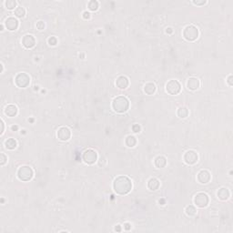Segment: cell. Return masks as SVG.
<instances>
[{"label": "cell", "instance_id": "277c9868", "mask_svg": "<svg viewBox=\"0 0 233 233\" xmlns=\"http://www.w3.org/2000/svg\"><path fill=\"white\" fill-rule=\"evenodd\" d=\"M16 176L19 180L27 182L31 180L34 177V171L31 167L29 166H21L16 172Z\"/></svg>", "mask_w": 233, "mask_h": 233}, {"label": "cell", "instance_id": "7c38bea8", "mask_svg": "<svg viewBox=\"0 0 233 233\" xmlns=\"http://www.w3.org/2000/svg\"><path fill=\"white\" fill-rule=\"evenodd\" d=\"M197 179L200 184H208L211 179V174H210V172L208 170L202 169L198 173Z\"/></svg>", "mask_w": 233, "mask_h": 233}, {"label": "cell", "instance_id": "8d00e7d4", "mask_svg": "<svg viewBox=\"0 0 233 233\" xmlns=\"http://www.w3.org/2000/svg\"><path fill=\"white\" fill-rule=\"evenodd\" d=\"M122 231V229H121V225H117L116 227H115V231H117V232H120Z\"/></svg>", "mask_w": 233, "mask_h": 233}, {"label": "cell", "instance_id": "ab89813d", "mask_svg": "<svg viewBox=\"0 0 233 233\" xmlns=\"http://www.w3.org/2000/svg\"><path fill=\"white\" fill-rule=\"evenodd\" d=\"M159 203H161L160 205H165V204H166V202H165V199H159Z\"/></svg>", "mask_w": 233, "mask_h": 233}, {"label": "cell", "instance_id": "484cf974", "mask_svg": "<svg viewBox=\"0 0 233 233\" xmlns=\"http://www.w3.org/2000/svg\"><path fill=\"white\" fill-rule=\"evenodd\" d=\"M185 212L189 217H194L197 214V208L192 205H189L186 207Z\"/></svg>", "mask_w": 233, "mask_h": 233}, {"label": "cell", "instance_id": "8992f818", "mask_svg": "<svg viewBox=\"0 0 233 233\" xmlns=\"http://www.w3.org/2000/svg\"><path fill=\"white\" fill-rule=\"evenodd\" d=\"M97 153L93 149H87L83 152L82 160L87 165L95 164L97 160Z\"/></svg>", "mask_w": 233, "mask_h": 233}, {"label": "cell", "instance_id": "8fae6325", "mask_svg": "<svg viewBox=\"0 0 233 233\" xmlns=\"http://www.w3.org/2000/svg\"><path fill=\"white\" fill-rule=\"evenodd\" d=\"M5 27L7 30L9 31H15L16 30L18 27H19V21L17 20L16 17H14V16H9L7 17L6 20H5V23H4Z\"/></svg>", "mask_w": 233, "mask_h": 233}, {"label": "cell", "instance_id": "ffe728a7", "mask_svg": "<svg viewBox=\"0 0 233 233\" xmlns=\"http://www.w3.org/2000/svg\"><path fill=\"white\" fill-rule=\"evenodd\" d=\"M156 90H157V87H156V85L154 83L149 82L145 84V86H144V92L147 95H150V96L154 95Z\"/></svg>", "mask_w": 233, "mask_h": 233}, {"label": "cell", "instance_id": "f35d334b", "mask_svg": "<svg viewBox=\"0 0 233 233\" xmlns=\"http://www.w3.org/2000/svg\"><path fill=\"white\" fill-rule=\"evenodd\" d=\"M17 129H18V126H16V125L11 126V130H12V131H16Z\"/></svg>", "mask_w": 233, "mask_h": 233}, {"label": "cell", "instance_id": "ee69618b", "mask_svg": "<svg viewBox=\"0 0 233 233\" xmlns=\"http://www.w3.org/2000/svg\"><path fill=\"white\" fill-rule=\"evenodd\" d=\"M28 121H30V122H33V121H34V119H28Z\"/></svg>", "mask_w": 233, "mask_h": 233}, {"label": "cell", "instance_id": "5bb4252c", "mask_svg": "<svg viewBox=\"0 0 233 233\" xmlns=\"http://www.w3.org/2000/svg\"><path fill=\"white\" fill-rule=\"evenodd\" d=\"M199 87H200V81H199V78L192 77V78H190L188 79V81H187V87L190 90H192V91L197 90V89L199 88Z\"/></svg>", "mask_w": 233, "mask_h": 233}, {"label": "cell", "instance_id": "3957f363", "mask_svg": "<svg viewBox=\"0 0 233 233\" xmlns=\"http://www.w3.org/2000/svg\"><path fill=\"white\" fill-rule=\"evenodd\" d=\"M183 38L187 40V41L193 42L198 39L199 36V31L197 27H195L194 25H189L187 27H185L183 29Z\"/></svg>", "mask_w": 233, "mask_h": 233}, {"label": "cell", "instance_id": "83f0119b", "mask_svg": "<svg viewBox=\"0 0 233 233\" xmlns=\"http://www.w3.org/2000/svg\"><path fill=\"white\" fill-rule=\"evenodd\" d=\"M7 162V157L5 155V153H0V165L1 166H4Z\"/></svg>", "mask_w": 233, "mask_h": 233}, {"label": "cell", "instance_id": "836d02e7", "mask_svg": "<svg viewBox=\"0 0 233 233\" xmlns=\"http://www.w3.org/2000/svg\"><path fill=\"white\" fill-rule=\"evenodd\" d=\"M206 3H207V1H205V0H202V1H196V0H194L193 1V4L197 5V6H203V5H205Z\"/></svg>", "mask_w": 233, "mask_h": 233}, {"label": "cell", "instance_id": "7bdbcfd3", "mask_svg": "<svg viewBox=\"0 0 233 233\" xmlns=\"http://www.w3.org/2000/svg\"><path fill=\"white\" fill-rule=\"evenodd\" d=\"M38 86H35V90H38Z\"/></svg>", "mask_w": 233, "mask_h": 233}, {"label": "cell", "instance_id": "9c48e42d", "mask_svg": "<svg viewBox=\"0 0 233 233\" xmlns=\"http://www.w3.org/2000/svg\"><path fill=\"white\" fill-rule=\"evenodd\" d=\"M183 160L186 164L190 165V166L195 165L199 161V155L195 150H190L185 152L183 156Z\"/></svg>", "mask_w": 233, "mask_h": 233}, {"label": "cell", "instance_id": "ba28073f", "mask_svg": "<svg viewBox=\"0 0 233 233\" xmlns=\"http://www.w3.org/2000/svg\"><path fill=\"white\" fill-rule=\"evenodd\" d=\"M166 91L172 96L178 95L181 91V84L178 80L171 79L166 84Z\"/></svg>", "mask_w": 233, "mask_h": 233}, {"label": "cell", "instance_id": "7402d4cb", "mask_svg": "<svg viewBox=\"0 0 233 233\" xmlns=\"http://www.w3.org/2000/svg\"><path fill=\"white\" fill-rule=\"evenodd\" d=\"M137 141L136 137H134L132 135L128 136V137H126V139H125V144L128 148H134L137 145Z\"/></svg>", "mask_w": 233, "mask_h": 233}, {"label": "cell", "instance_id": "1f68e13d", "mask_svg": "<svg viewBox=\"0 0 233 233\" xmlns=\"http://www.w3.org/2000/svg\"><path fill=\"white\" fill-rule=\"evenodd\" d=\"M82 17L85 19V20H88V19H90V17H91V14H90V12H88V11H84L82 13Z\"/></svg>", "mask_w": 233, "mask_h": 233}, {"label": "cell", "instance_id": "cb8c5ba5", "mask_svg": "<svg viewBox=\"0 0 233 233\" xmlns=\"http://www.w3.org/2000/svg\"><path fill=\"white\" fill-rule=\"evenodd\" d=\"M15 16H16V17H18V18H23V17H25V16H26V9H25V7H17L16 9H15Z\"/></svg>", "mask_w": 233, "mask_h": 233}, {"label": "cell", "instance_id": "4fadbf2b", "mask_svg": "<svg viewBox=\"0 0 233 233\" xmlns=\"http://www.w3.org/2000/svg\"><path fill=\"white\" fill-rule=\"evenodd\" d=\"M22 45L25 48L27 49H30L33 48L36 46V38H34V36L32 35H25L22 38Z\"/></svg>", "mask_w": 233, "mask_h": 233}, {"label": "cell", "instance_id": "e575fe53", "mask_svg": "<svg viewBox=\"0 0 233 233\" xmlns=\"http://www.w3.org/2000/svg\"><path fill=\"white\" fill-rule=\"evenodd\" d=\"M232 75H230L229 77H228V79H227V83L229 84V86L230 87H232L233 86V82H232Z\"/></svg>", "mask_w": 233, "mask_h": 233}, {"label": "cell", "instance_id": "f546056e", "mask_svg": "<svg viewBox=\"0 0 233 233\" xmlns=\"http://www.w3.org/2000/svg\"><path fill=\"white\" fill-rule=\"evenodd\" d=\"M37 28L38 29V30H43V29H45V27H46V24H45V22L44 21H38V22H37Z\"/></svg>", "mask_w": 233, "mask_h": 233}, {"label": "cell", "instance_id": "9a60e30c", "mask_svg": "<svg viewBox=\"0 0 233 233\" xmlns=\"http://www.w3.org/2000/svg\"><path fill=\"white\" fill-rule=\"evenodd\" d=\"M116 86L120 89H126L129 86V80L125 76H119L116 79Z\"/></svg>", "mask_w": 233, "mask_h": 233}, {"label": "cell", "instance_id": "d6986e66", "mask_svg": "<svg viewBox=\"0 0 233 233\" xmlns=\"http://www.w3.org/2000/svg\"><path fill=\"white\" fill-rule=\"evenodd\" d=\"M154 165L157 168H163L167 165V159L164 156H158L154 159Z\"/></svg>", "mask_w": 233, "mask_h": 233}, {"label": "cell", "instance_id": "4316f807", "mask_svg": "<svg viewBox=\"0 0 233 233\" xmlns=\"http://www.w3.org/2000/svg\"><path fill=\"white\" fill-rule=\"evenodd\" d=\"M99 7V3L96 0H91L87 3V8L90 11H96Z\"/></svg>", "mask_w": 233, "mask_h": 233}, {"label": "cell", "instance_id": "4dcf8cb0", "mask_svg": "<svg viewBox=\"0 0 233 233\" xmlns=\"http://www.w3.org/2000/svg\"><path fill=\"white\" fill-rule=\"evenodd\" d=\"M132 130L134 133H139L141 131V127L138 124H134L132 126Z\"/></svg>", "mask_w": 233, "mask_h": 233}, {"label": "cell", "instance_id": "5b68a950", "mask_svg": "<svg viewBox=\"0 0 233 233\" xmlns=\"http://www.w3.org/2000/svg\"><path fill=\"white\" fill-rule=\"evenodd\" d=\"M15 84L17 87L20 88H25L28 87L30 84V77L25 72H21L18 73L16 77H15Z\"/></svg>", "mask_w": 233, "mask_h": 233}, {"label": "cell", "instance_id": "52a82bcc", "mask_svg": "<svg viewBox=\"0 0 233 233\" xmlns=\"http://www.w3.org/2000/svg\"><path fill=\"white\" fill-rule=\"evenodd\" d=\"M193 202L198 208H206L207 206L208 205L209 198L204 192H199V193H197L195 195V197L193 199Z\"/></svg>", "mask_w": 233, "mask_h": 233}, {"label": "cell", "instance_id": "30bf717a", "mask_svg": "<svg viewBox=\"0 0 233 233\" xmlns=\"http://www.w3.org/2000/svg\"><path fill=\"white\" fill-rule=\"evenodd\" d=\"M56 137L60 141H68L71 137V130L68 127H60L56 131Z\"/></svg>", "mask_w": 233, "mask_h": 233}, {"label": "cell", "instance_id": "603a6c76", "mask_svg": "<svg viewBox=\"0 0 233 233\" xmlns=\"http://www.w3.org/2000/svg\"><path fill=\"white\" fill-rule=\"evenodd\" d=\"M190 112L186 107H179L177 110V116L180 119H186L189 116Z\"/></svg>", "mask_w": 233, "mask_h": 233}, {"label": "cell", "instance_id": "7a4b0ae2", "mask_svg": "<svg viewBox=\"0 0 233 233\" xmlns=\"http://www.w3.org/2000/svg\"><path fill=\"white\" fill-rule=\"evenodd\" d=\"M112 109L115 112L122 114L129 109V100L127 96H118L112 100Z\"/></svg>", "mask_w": 233, "mask_h": 233}, {"label": "cell", "instance_id": "d6a6232c", "mask_svg": "<svg viewBox=\"0 0 233 233\" xmlns=\"http://www.w3.org/2000/svg\"><path fill=\"white\" fill-rule=\"evenodd\" d=\"M124 227V230L125 231H130L131 230V224L129 223V222H125L123 225Z\"/></svg>", "mask_w": 233, "mask_h": 233}, {"label": "cell", "instance_id": "b9f144b4", "mask_svg": "<svg viewBox=\"0 0 233 233\" xmlns=\"http://www.w3.org/2000/svg\"><path fill=\"white\" fill-rule=\"evenodd\" d=\"M1 31H3L4 30V25L3 24H1V29H0Z\"/></svg>", "mask_w": 233, "mask_h": 233}, {"label": "cell", "instance_id": "6da1fadb", "mask_svg": "<svg viewBox=\"0 0 233 233\" xmlns=\"http://www.w3.org/2000/svg\"><path fill=\"white\" fill-rule=\"evenodd\" d=\"M132 181L127 176H119L113 181V190L119 195H127L132 190Z\"/></svg>", "mask_w": 233, "mask_h": 233}, {"label": "cell", "instance_id": "d590c367", "mask_svg": "<svg viewBox=\"0 0 233 233\" xmlns=\"http://www.w3.org/2000/svg\"><path fill=\"white\" fill-rule=\"evenodd\" d=\"M4 130H5V122L3 119H1V131H0V134L2 135L4 133Z\"/></svg>", "mask_w": 233, "mask_h": 233}, {"label": "cell", "instance_id": "ac0fdd59", "mask_svg": "<svg viewBox=\"0 0 233 233\" xmlns=\"http://www.w3.org/2000/svg\"><path fill=\"white\" fill-rule=\"evenodd\" d=\"M217 197L222 201L228 200L231 197V192L227 188H221L217 192Z\"/></svg>", "mask_w": 233, "mask_h": 233}, {"label": "cell", "instance_id": "2e32d148", "mask_svg": "<svg viewBox=\"0 0 233 233\" xmlns=\"http://www.w3.org/2000/svg\"><path fill=\"white\" fill-rule=\"evenodd\" d=\"M4 113L6 116L7 117H10V118H13V117H16L18 113V109L16 108V106H15L13 104H10V105H7L5 110H4Z\"/></svg>", "mask_w": 233, "mask_h": 233}, {"label": "cell", "instance_id": "74e56055", "mask_svg": "<svg viewBox=\"0 0 233 233\" xmlns=\"http://www.w3.org/2000/svg\"><path fill=\"white\" fill-rule=\"evenodd\" d=\"M166 33H167V34H172V33H173V29L171 28H166Z\"/></svg>", "mask_w": 233, "mask_h": 233}, {"label": "cell", "instance_id": "e0dca14e", "mask_svg": "<svg viewBox=\"0 0 233 233\" xmlns=\"http://www.w3.org/2000/svg\"><path fill=\"white\" fill-rule=\"evenodd\" d=\"M147 187L151 191H155V190H159V188L160 187V182L158 178H150L148 180Z\"/></svg>", "mask_w": 233, "mask_h": 233}, {"label": "cell", "instance_id": "60d3db41", "mask_svg": "<svg viewBox=\"0 0 233 233\" xmlns=\"http://www.w3.org/2000/svg\"><path fill=\"white\" fill-rule=\"evenodd\" d=\"M4 71V65L3 64H1V73Z\"/></svg>", "mask_w": 233, "mask_h": 233}, {"label": "cell", "instance_id": "44dd1931", "mask_svg": "<svg viewBox=\"0 0 233 233\" xmlns=\"http://www.w3.org/2000/svg\"><path fill=\"white\" fill-rule=\"evenodd\" d=\"M5 147H6V149H7L9 150H13L17 147V141L13 137L7 138L5 141Z\"/></svg>", "mask_w": 233, "mask_h": 233}, {"label": "cell", "instance_id": "f1b7e54d", "mask_svg": "<svg viewBox=\"0 0 233 233\" xmlns=\"http://www.w3.org/2000/svg\"><path fill=\"white\" fill-rule=\"evenodd\" d=\"M47 43H48L49 46L54 47V46H56V45L57 44V38H56V37H50V38L47 39Z\"/></svg>", "mask_w": 233, "mask_h": 233}, {"label": "cell", "instance_id": "d4e9b609", "mask_svg": "<svg viewBox=\"0 0 233 233\" xmlns=\"http://www.w3.org/2000/svg\"><path fill=\"white\" fill-rule=\"evenodd\" d=\"M4 5H5L6 8L8 9V10H13V9H16L17 7H16L17 3H16V0H7V1H5Z\"/></svg>", "mask_w": 233, "mask_h": 233}]
</instances>
